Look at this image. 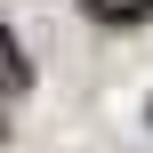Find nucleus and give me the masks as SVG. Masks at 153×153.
<instances>
[{
	"mask_svg": "<svg viewBox=\"0 0 153 153\" xmlns=\"http://www.w3.org/2000/svg\"><path fill=\"white\" fill-rule=\"evenodd\" d=\"M81 8H89L97 24H145L153 16V0H81Z\"/></svg>",
	"mask_w": 153,
	"mask_h": 153,
	"instance_id": "f257e3e1",
	"label": "nucleus"
},
{
	"mask_svg": "<svg viewBox=\"0 0 153 153\" xmlns=\"http://www.w3.org/2000/svg\"><path fill=\"white\" fill-rule=\"evenodd\" d=\"M32 73H24V56H16V32L0 24V89H24Z\"/></svg>",
	"mask_w": 153,
	"mask_h": 153,
	"instance_id": "f03ea898",
	"label": "nucleus"
}]
</instances>
